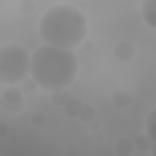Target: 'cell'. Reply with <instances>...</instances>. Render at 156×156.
Listing matches in <instances>:
<instances>
[{
	"label": "cell",
	"mask_w": 156,
	"mask_h": 156,
	"mask_svg": "<svg viewBox=\"0 0 156 156\" xmlns=\"http://www.w3.org/2000/svg\"><path fill=\"white\" fill-rule=\"evenodd\" d=\"M70 98L69 91L66 88L52 91L50 94L51 102L57 107H63Z\"/></svg>",
	"instance_id": "obj_10"
},
{
	"label": "cell",
	"mask_w": 156,
	"mask_h": 156,
	"mask_svg": "<svg viewBox=\"0 0 156 156\" xmlns=\"http://www.w3.org/2000/svg\"><path fill=\"white\" fill-rule=\"evenodd\" d=\"M141 12L145 23L149 27L156 29V3L154 0H144L141 2Z\"/></svg>",
	"instance_id": "obj_5"
},
{
	"label": "cell",
	"mask_w": 156,
	"mask_h": 156,
	"mask_svg": "<svg viewBox=\"0 0 156 156\" xmlns=\"http://www.w3.org/2000/svg\"><path fill=\"white\" fill-rule=\"evenodd\" d=\"M113 53L117 60L120 62L127 63L133 58L135 54V49L130 42L121 41L115 44Z\"/></svg>",
	"instance_id": "obj_4"
},
{
	"label": "cell",
	"mask_w": 156,
	"mask_h": 156,
	"mask_svg": "<svg viewBox=\"0 0 156 156\" xmlns=\"http://www.w3.org/2000/svg\"><path fill=\"white\" fill-rule=\"evenodd\" d=\"M132 96L129 92L125 90H116L112 95V102L113 105L120 110L128 108L132 103Z\"/></svg>",
	"instance_id": "obj_7"
},
{
	"label": "cell",
	"mask_w": 156,
	"mask_h": 156,
	"mask_svg": "<svg viewBox=\"0 0 156 156\" xmlns=\"http://www.w3.org/2000/svg\"><path fill=\"white\" fill-rule=\"evenodd\" d=\"M146 133L150 138L155 141L156 140V108L154 107L149 113L145 122Z\"/></svg>",
	"instance_id": "obj_12"
},
{
	"label": "cell",
	"mask_w": 156,
	"mask_h": 156,
	"mask_svg": "<svg viewBox=\"0 0 156 156\" xmlns=\"http://www.w3.org/2000/svg\"><path fill=\"white\" fill-rule=\"evenodd\" d=\"M48 119L46 115L43 112H34L30 117V122L32 126L37 129L44 127L48 123Z\"/></svg>",
	"instance_id": "obj_14"
},
{
	"label": "cell",
	"mask_w": 156,
	"mask_h": 156,
	"mask_svg": "<svg viewBox=\"0 0 156 156\" xmlns=\"http://www.w3.org/2000/svg\"><path fill=\"white\" fill-rule=\"evenodd\" d=\"M90 127L91 130H93L94 131H96V130H98L101 128V124L99 121L93 120L91 122H90Z\"/></svg>",
	"instance_id": "obj_20"
},
{
	"label": "cell",
	"mask_w": 156,
	"mask_h": 156,
	"mask_svg": "<svg viewBox=\"0 0 156 156\" xmlns=\"http://www.w3.org/2000/svg\"><path fill=\"white\" fill-rule=\"evenodd\" d=\"M36 3L32 0H21L18 4L19 10L25 15L32 13L36 9Z\"/></svg>",
	"instance_id": "obj_17"
},
{
	"label": "cell",
	"mask_w": 156,
	"mask_h": 156,
	"mask_svg": "<svg viewBox=\"0 0 156 156\" xmlns=\"http://www.w3.org/2000/svg\"><path fill=\"white\" fill-rule=\"evenodd\" d=\"M10 128L7 122L1 120L0 121V138H6L10 133Z\"/></svg>",
	"instance_id": "obj_18"
},
{
	"label": "cell",
	"mask_w": 156,
	"mask_h": 156,
	"mask_svg": "<svg viewBox=\"0 0 156 156\" xmlns=\"http://www.w3.org/2000/svg\"><path fill=\"white\" fill-rule=\"evenodd\" d=\"M88 32L87 21L73 5L60 4L50 7L40 21L39 34L44 43L73 50Z\"/></svg>",
	"instance_id": "obj_2"
},
{
	"label": "cell",
	"mask_w": 156,
	"mask_h": 156,
	"mask_svg": "<svg viewBox=\"0 0 156 156\" xmlns=\"http://www.w3.org/2000/svg\"><path fill=\"white\" fill-rule=\"evenodd\" d=\"M0 106L2 109L11 113H18L24 107V101L17 103L11 104L7 102L2 96L0 99Z\"/></svg>",
	"instance_id": "obj_16"
},
{
	"label": "cell",
	"mask_w": 156,
	"mask_h": 156,
	"mask_svg": "<svg viewBox=\"0 0 156 156\" xmlns=\"http://www.w3.org/2000/svg\"><path fill=\"white\" fill-rule=\"evenodd\" d=\"M152 141L146 133L138 134L133 140L135 149L140 152L146 153L150 151Z\"/></svg>",
	"instance_id": "obj_11"
},
{
	"label": "cell",
	"mask_w": 156,
	"mask_h": 156,
	"mask_svg": "<svg viewBox=\"0 0 156 156\" xmlns=\"http://www.w3.org/2000/svg\"><path fill=\"white\" fill-rule=\"evenodd\" d=\"M82 43V47L85 51L90 52L94 48V43L91 40H86Z\"/></svg>",
	"instance_id": "obj_19"
},
{
	"label": "cell",
	"mask_w": 156,
	"mask_h": 156,
	"mask_svg": "<svg viewBox=\"0 0 156 156\" xmlns=\"http://www.w3.org/2000/svg\"><path fill=\"white\" fill-rule=\"evenodd\" d=\"M96 116V110L90 104H84L79 116L78 119L83 122L90 123L94 120Z\"/></svg>",
	"instance_id": "obj_13"
},
{
	"label": "cell",
	"mask_w": 156,
	"mask_h": 156,
	"mask_svg": "<svg viewBox=\"0 0 156 156\" xmlns=\"http://www.w3.org/2000/svg\"><path fill=\"white\" fill-rule=\"evenodd\" d=\"M116 154L120 156H130L135 151L133 140L129 137L123 136L118 139L114 146Z\"/></svg>",
	"instance_id": "obj_6"
},
{
	"label": "cell",
	"mask_w": 156,
	"mask_h": 156,
	"mask_svg": "<svg viewBox=\"0 0 156 156\" xmlns=\"http://www.w3.org/2000/svg\"><path fill=\"white\" fill-rule=\"evenodd\" d=\"M155 147H156V141H152L151 148H150V151L152 155L155 156Z\"/></svg>",
	"instance_id": "obj_21"
},
{
	"label": "cell",
	"mask_w": 156,
	"mask_h": 156,
	"mask_svg": "<svg viewBox=\"0 0 156 156\" xmlns=\"http://www.w3.org/2000/svg\"><path fill=\"white\" fill-rule=\"evenodd\" d=\"M78 70V60L73 50L44 43L30 57V76L44 91L70 86Z\"/></svg>",
	"instance_id": "obj_1"
},
{
	"label": "cell",
	"mask_w": 156,
	"mask_h": 156,
	"mask_svg": "<svg viewBox=\"0 0 156 156\" xmlns=\"http://www.w3.org/2000/svg\"><path fill=\"white\" fill-rule=\"evenodd\" d=\"M23 94L20 87L15 85H9L5 89L2 97L9 103L17 104L24 100Z\"/></svg>",
	"instance_id": "obj_9"
},
{
	"label": "cell",
	"mask_w": 156,
	"mask_h": 156,
	"mask_svg": "<svg viewBox=\"0 0 156 156\" xmlns=\"http://www.w3.org/2000/svg\"><path fill=\"white\" fill-rule=\"evenodd\" d=\"M20 83V88L23 94L25 95L34 93L37 91L38 85L30 76L25 78Z\"/></svg>",
	"instance_id": "obj_15"
},
{
	"label": "cell",
	"mask_w": 156,
	"mask_h": 156,
	"mask_svg": "<svg viewBox=\"0 0 156 156\" xmlns=\"http://www.w3.org/2000/svg\"><path fill=\"white\" fill-rule=\"evenodd\" d=\"M30 57L21 45L7 43L0 48V82L15 85L30 75Z\"/></svg>",
	"instance_id": "obj_3"
},
{
	"label": "cell",
	"mask_w": 156,
	"mask_h": 156,
	"mask_svg": "<svg viewBox=\"0 0 156 156\" xmlns=\"http://www.w3.org/2000/svg\"><path fill=\"white\" fill-rule=\"evenodd\" d=\"M84 103L83 101L78 97H71L63 106L65 114L69 118H77Z\"/></svg>",
	"instance_id": "obj_8"
}]
</instances>
